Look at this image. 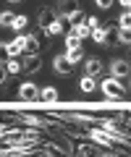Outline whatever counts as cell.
Wrapping results in <instances>:
<instances>
[{
    "label": "cell",
    "instance_id": "16",
    "mask_svg": "<svg viewBox=\"0 0 131 157\" xmlns=\"http://www.w3.org/2000/svg\"><path fill=\"white\" fill-rule=\"evenodd\" d=\"M66 21H68L71 26H79V24H84V21H87V16H84V11H74L68 18H66Z\"/></svg>",
    "mask_w": 131,
    "mask_h": 157
},
{
    "label": "cell",
    "instance_id": "18",
    "mask_svg": "<svg viewBox=\"0 0 131 157\" xmlns=\"http://www.w3.org/2000/svg\"><path fill=\"white\" fill-rule=\"evenodd\" d=\"M89 37L94 39V42H100V45H105V26L100 24L97 29H92V34H89Z\"/></svg>",
    "mask_w": 131,
    "mask_h": 157
},
{
    "label": "cell",
    "instance_id": "30",
    "mask_svg": "<svg viewBox=\"0 0 131 157\" xmlns=\"http://www.w3.org/2000/svg\"><path fill=\"white\" fill-rule=\"evenodd\" d=\"M118 3H121V8H123V11H129V8H131V0H118Z\"/></svg>",
    "mask_w": 131,
    "mask_h": 157
},
{
    "label": "cell",
    "instance_id": "11",
    "mask_svg": "<svg viewBox=\"0 0 131 157\" xmlns=\"http://www.w3.org/2000/svg\"><path fill=\"white\" fill-rule=\"evenodd\" d=\"M24 52H26V55H37V52H40V45H37L34 37H24Z\"/></svg>",
    "mask_w": 131,
    "mask_h": 157
},
{
    "label": "cell",
    "instance_id": "31",
    "mask_svg": "<svg viewBox=\"0 0 131 157\" xmlns=\"http://www.w3.org/2000/svg\"><path fill=\"white\" fill-rule=\"evenodd\" d=\"M11 3H21V0H11Z\"/></svg>",
    "mask_w": 131,
    "mask_h": 157
},
{
    "label": "cell",
    "instance_id": "25",
    "mask_svg": "<svg viewBox=\"0 0 131 157\" xmlns=\"http://www.w3.org/2000/svg\"><path fill=\"white\" fill-rule=\"evenodd\" d=\"M8 58H11V52H8V42H0V63H6Z\"/></svg>",
    "mask_w": 131,
    "mask_h": 157
},
{
    "label": "cell",
    "instance_id": "6",
    "mask_svg": "<svg viewBox=\"0 0 131 157\" xmlns=\"http://www.w3.org/2000/svg\"><path fill=\"white\" fill-rule=\"evenodd\" d=\"M55 21H58V13L52 11V8H45V11L40 13V26L42 29H47L50 24H55Z\"/></svg>",
    "mask_w": 131,
    "mask_h": 157
},
{
    "label": "cell",
    "instance_id": "23",
    "mask_svg": "<svg viewBox=\"0 0 131 157\" xmlns=\"http://www.w3.org/2000/svg\"><path fill=\"white\" fill-rule=\"evenodd\" d=\"M26 24H29V18H26V16H16V18H13V24H11V29H16V32H21V29L26 26Z\"/></svg>",
    "mask_w": 131,
    "mask_h": 157
},
{
    "label": "cell",
    "instance_id": "10",
    "mask_svg": "<svg viewBox=\"0 0 131 157\" xmlns=\"http://www.w3.org/2000/svg\"><path fill=\"white\" fill-rule=\"evenodd\" d=\"M40 100L47 102V105H52V102H58V92L52 86H45V89H40Z\"/></svg>",
    "mask_w": 131,
    "mask_h": 157
},
{
    "label": "cell",
    "instance_id": "29",
    "mask_svg": "<svg viewBox=\"0 0 131 157\" xmlns=\"http://www.w3.org/2000/svg\"><path fill=\"white\" fill-rule=\"evenodd\" d=\"M94 3H97L100 8H110V6H113V0H94Z\"/></svg>",
    "mask_w": 131,
    "mask_h": 157
},
{
    "label": "cell",
    "instance_id": "28",
    "mask_svg": "<svg viewBox=\"0 0 131 157\" xmlns=\"http://www.w3.org/2000/svg\"><path fill=\"white\" fill-rule=\"evenodd\" d=\"M87 26H89V29H97V26H100V21H97L94 16H89V18H87Z\"/></svg>",
    "mask_w": 131,
    "mask_h": 157
},
{
    "label": "cell",
    "instance_id": "13",
    "mask_svg": "<svg viewBox=\"0 0 131 157\" xmlns=\"http://www.w3.org/2000/svg\"><path fill=\"white\" fill-rule=\"evenodd\" d=\"M37 68H40V58L37 55H29V60H24V71L26 73H34Z\"/></svg>",
    "mask_w": 131,
    "mask_h": 157
},
{
    "label": "cell",
    "instance_id": "14",
    "mask_svg": "<svg viewBox=\"0 0 131 157\" xmlns=\"http://www.w3.org/2000/svg\"><path fill=\"white\" fill-rule=\"evenodd\" d=\"M66 47H68V50H71V47H81V37L74 32V29H71L68 37H66Z\"/></svg>",
    "mask_w": 131,
    "mask_h": 157
},
{
    "label": "cell",
    "instance_id": "3",
    "mask_svg": "<svg viewBox=\"0 0 131 157\" xmlns=\"http://www.w3.org/2000/svg\"><path fill=\"white\" fill-rule=\"evenodd\" d=\"M110 71H113V78H118V81H123V78L129 76V63H126V60H113V66H110Z\"/></svg>",
    "mask_w": 131,
    "mask_h": 157
},
{
    "label": "cell",
    "instance_id": "9",
    "mask_svg": "<svg viewBox=\"0 0 131 157\" xmlns=\"http://www.w3.org/2000/svg\"><path fill=\"white\" fill-rule=\"evenodd\" d=\"M8 52H11V58L24 52V37H21V34H18L16 39H11V42H8Z\"/></svg>",
    "mask_w": 131,
    "mask_h": 157
},
{
    "label": "cell",
    "instance_id": "27",
    "mask_svg": "<svg viewBox=\"0 0 131 157\" xmlns=\"http://www.w3.org/2000/svg\"><path fill=\"white\" fill-rule=\"evenodd\" d=\"M8 78V71H6V63H0V84H6Z\"/></svg>",
    "mask_w": 131,
    "mask_h": 157
},
{
    "label": "cell",
    "instance_id": "4",
    "mask_svg": "<svg viewBox=\"0 0 131 157\" xmlns=\"http://www.w3.org/2000/svg\"><path fill=\"white\" fill-rule=\"evenodd\" d=\"M84 76H100V71H102V60H100V58H89V60H87V68H84Z\"/></svg>",
    "mask_w": 131,
    "mask_h": 157
},
{
    "label": "cell",
    "instance_id": "1",
    "mask_svg": "<svg viewBox=\"0 0 131 157\" xmlns=\"http://www.w3.org/2000/svg\"><path fill=\"white\" fill-rule=\"evenodd\" d=\"M102 92H105L108 97H113V100H121V97L126 94V89L121 86V81H118V78H113V76L102 81Z\"/></svg>",
    "mask_w": 131,
    "mask_h": 157
},
{
    "label": "cell",
    "instance_id": "17",
    "mask_svg": "<svg viewBox=\"0 0 131 157\" xmlns=\"http://www.w3.org/2000/svg\"><path fill=\"white\" fill-rule=\"evenodd\" d=\"M115 42H121L118 29H105V45H115Z\"/></svg>",
    "mask_w": 131,
    "mask_h": 157
},
{
    "label": "cell",
    "instance_id": "12",
    "mask_svg": "<svg viewBox=\"0 0 131 157\" xmlns=\"http://www.w3.org/2000/svg\"><path fill=\"white\" fill-rule=\"evenodd\" d=\"M63 24H66V16H58V21H55V24H50V26L45 29V34H50V37L60 34V32H63Z\"/></svg>",
    "mask_w": 131,
    "mask_h": 157
},
{
    "label": "cell",
    "instance_id": "24",
    "mask_svg": "<svg viewBox=\"0 0 131 157\" xmlns=\"http://www.w3.org/2000/svg\"><path fill=\"white\" fill-rule=\"evenodd\" d=\"M118 29H131V16H129V11H123V16L118 18Z\"/></svg>",
    "mask_w": 131,
    "mask_h": 157
},
{
    "label": "cell",
    "instance_id": "8",
    "mask_svg": "<svg viewBox=\"0 0 131 157\" xmlns=\"http://www.w3.org/2000/svg\"><path fill=\"white\" fill-rule=\"evenodd\" d=\"M89 136L97 141V144H105V147H110V144H113V136H110V134H105V131H100V128H92V131H89Z\"/></svg>",
    "mask_w": 131,
    "mask_h": 157
},
{
    "label": "cell",
    "instance_id": "22",
    "mask_svg": "<svg viewBox=\"0 0 131 157\" xmlns=\"http://www.w3.org/2000/svg\"><path fill=\"white\" fill-rule=\"evenodd\" d=\"M74 32L79 34V37H81V42H84V39H87V37H89V34H92V29L87 26V24H79V26H74Z\"/></svg>",
    "mask_w": 131,
    "mask_h": 157
},
{
    "label": "cell",
    "instance_id": "7",
    "mask_svg": "<svg viewBox=\"0 0 131 157\" xmlns=\"http://www.w3.org/2000/svg\"><path fill=\"white\" fill-rule=\"evenodd\" d=\"M6 71L8 73H21L24 71V58H18V55L8 58V60H6Z\"/></svg>",
    "mask_w": 131,
    "mask_h": 157
},
{
    "label": "cell",
    "instance_id": "5",
    "mask_svg": "<svg viewBox=\"0 0 131 157\" xmlns=\"http://www.w3.org/2000/svg\"><path fill=\"white\" fill-rule=\"evenodd\" d=\"M52 66H55V71H58V73H71L74 63H71V60H68L66 55H58L55 60H52Z\"/></svg>",
    "mask_w": 131,
    "mask_h": 157
},
{
    "label": "cell",
    "instance_id": "15",
    "mask_svg": "<svg viewBox=\"0 0 131 157\" xmlns=\"http://www.w3.org/2000/svg\"><path fill=\"white\" fill-rule=\"evenodd\" d=\"M66 58H68L71 63H79L81 58H84V50H81V47H71V50H66Z\"/></svg>",
    "mask_w": 131,
    "mask_h": 157
},
{
    "label": "cell",
    "instance_id": "19",
    "mask_svg": "<svg viewBox=\"0 0 131 157\" xmlns=\"http://www.w3.org/2000/svg\"><path fill=\"white\" fill-rule=\"evenodd\" d=\"M94 78H92V76H84V78H81V92H87V94H89V92H94Z\"/></svg>",
    "mask_w": 131,
    "mask_h": 157
},
{
    "label": "cell",
    "instance_id": "26",
    "mask_svg": "<svg viewBox=\"0 0 131 157\" xmlns=\"http://www.w3.org/2000/svg\"><path fill=\"white\" fill-rule=\"evenodd\" d=\"M21 121H26V123H32V126H40V123H42L37 115H21Z\"/></svg>",
    "mask_w": 131,
    "mask_h": 157
},
{
    "label": "cell",
    "instance_id": "2",
    "mask_svg": "<svg viewBox=\"0 0 131 157\" xmlns=\"http://www.w3.org/2000/svg\"><path fill=\"white\" fill-rule=\"evenodd\" d=\"M18 97H21L24 102H34V100H40V86L32 84V81H26V84L18 86Z\"/></svg>",
    "mask_w": 131,
    "mask_h": 157
},
{
    "label": "cell",
    "instance_id": "21",
    "mask_svg": "<svg viewBox=\"0 0 131 157\" xmlns=\"http://www.w3.org/2000/svg\"><path fill=\"white\" fill-rule=\"evenodd\" d=\"M13 18H16V13L3 11V13H0V26H11V24H13Z\"/></svg>",
    "mask_w": 131,
    "mask_h": 157
},
{
    "label": "cell",
    "instance_id": "20",
    "mask_svg": "<svg viewBox=\"0 0 131 157\" xmlns=\"http://www.w3.org/2000/svg\"><path fill=\"white\" fill-rule=\"evenodd\" d=\"M60 3H63V16H66V18H68V16H71L74 11H79L74 0H60Z\"/></svg>",
    "mask_w": 131,
    "mask_h": 157
}]
</instances>
